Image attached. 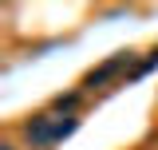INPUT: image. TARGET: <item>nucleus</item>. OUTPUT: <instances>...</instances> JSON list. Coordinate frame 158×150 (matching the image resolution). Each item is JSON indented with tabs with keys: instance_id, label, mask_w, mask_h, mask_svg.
I'll list each match as a JSON object with an SVG mask.
<instances>
[{
	"instance_id": "nucleus-1",
	"label": "nucleus",
	"mask_w": 158,
	"mask_h": 150,
	"mask_svg": "<svg viewBox=\"0 0 158 150\" xmlns=\"http://www.w3.org/2000/svg\"><path fill=\"white\" fill-rule=\"evenodd\" d=\"M56 111H40L32 115L24 127H20V138H24V146L28 150H44V146H52V138H56Z\"/></svg>"
},
{
	"instance_id": "nucleus-2",
	"label": "nucleus",
	"mask_w": 158,
	"mask_h": 150,
	"mask_svg": "<svg viewBox=\"0 0 158 150\" xmlns=\"http://www.w3.org/2000/svg\"><path fill=\"white\" fill-rule=\"evenodd\" d=\"M135 59V52H118L115 59H107L103 67H95V71L83 79V91H99V87H107L111 79H118V71H127V63Z\"/></svg>"
},
{
	"instance_id": "nucleus-3",
	"label": "nucleus",
	"mask_w": 158,
	"mask_h": 150,
	"mask_svg": "<svg viewBox=\"0 0 158 150\" xmlns=\"http://www.w3.org/2000/svg\"><path fill=\"white\" fill-rule=\"evenodd\" d=\"M79 103H83V91H67V95H56V99H52V111H59L63 119H71Z\"/></svg>"
},
{
	"instance_id": "nucleus-4",
	"label": "nucleus",
	"mask_w": 158,
	"mask_h": 150,
	"mask_svg": "<svg viewBox=\"0 0 158 150\" xmlns=\"http://www.w3.org/2000/svg\"><path fill=\"white\" fill-rule=\"evenodd\" d=\"M75 127H79V119H75V115H71V119H59V123H56V138H52V146H56V142H63V138L75 131Z\"/></svg>"
},
{
	"instance_id": "nucleus-5",
	"label": "nucleus",
	"mask_w": 158,
	"mask_h": 150,
	"mask_svg": "<svg viewBox=\"0 0 158 150\" xmlns=\"http://www.w3.org/2000/svg\"><path fill=\"white\" fill-rule=\"evenodd\" d=\"M0 150H16V142H0Z\"/></svg>"
}]
</instances>
